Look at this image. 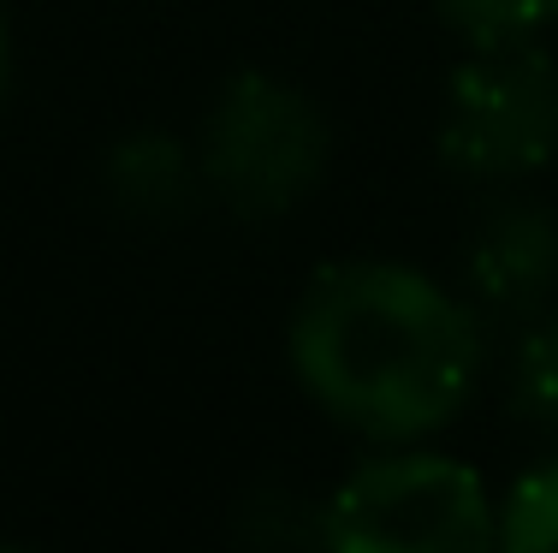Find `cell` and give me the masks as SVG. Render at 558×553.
Wrapping results in <instances>:
<instances>
[{"mask_svg": "<svg viewBox=\"0 0 558 553\" xmlns=\"http://www.w3.org/2000/svg\"><path fill=\"white\" fill-rule=\"evenodd\" d=\"M511 399L523 423L558 434V315H535L511 363Z\"/></svg>", "mask_w": 558, "mask_h": 553, "instance_id": "8", "label": "cell"}, {"mask_svg": "<svg viewBox=\"0 0 558 553\" xmlns=\"http://www.w3.org/2000/svg\"><path fill=\"white\" fill-rule=\"evenodd\" d=\"M101 191H108V203L119 215L167 227V220L191 215L208 184H203L196 149H184L172 131H131V137L113 143L108 161H101Z\"/></svg>", "mask_w": 558, "mask_h": 553, "instance_id": "6", "label": "cell"}, {"mask_svg": "<svg viewBox=\"0 0 558 553\" xmlns=\"http://www.w3.org/2000/svg\"><path fill=\"white\" fill-rule=\"evenodd\" d=\"M434 7L475 55L541 43V31L558 24V0H434Z\"/></svg>", "mask_w": 558, "mask_h": 553, "instance_id": "7", "label": "cell"}, {"mask_svg": "<svg viewBox=\"0 0 558 553\" xmlns=\"http://www.w3.org/2000/svg\"><path fill=\"white\" fill-rule=\"evenodd\" d=\"M322 536L339 553H482L499 548V506L470 465L404 441L327 494Z\"/></svg>", "mask_w": 558, "mask_h": 553, "instance_id": "2", "label": "cell"}, {"mask_svg": "<svg viewBox=\"0 0 558 553\" xmlns=\"http://www.w3.org/2000/svg\"><path fill=\"white\" fill-rule=\"evenodd\" d=\"M558 155V60L523 48H487L451 77L440 113V161L458 179L511 184Z\"/></svg>", "mask_w": 558, "mask_h": 553, "instance_id": "4", "label": "cell"}, {"mask_svg": "<svg viewBox=\"0 0 558 553\" xmlns=\"http://www.w3.org/2000/svg\"><path fill=\"white\" fill-rule=\"evenodd\" d=\"M12 89V43H7V24H0V101Z\"/></svg>", "mask_w": 558, "mask_h": 553, "instance_id": "10", "label": "cell"}, {"mask_svg": "<svg viewBox=\"0 0 558 553\" xmlns=\"http://www.w3.org/2000/svg\"><path fill=\"white\" fill-rule=\"evenodd\" d=\"M499 548L553 553L558 548V465H541L499 500Z\"/></svg>", "mask_w": 558, "mask_h": 553, "instance_id": "9", "label": "cell"}, {"mask_svg": "<svg viewBox=\"0 0 558 553\" xmlns=\"http://www.w3.org/2000/svg\"><path fill=\"white\" fill-rule=\"evenodd\" d=\"M303 393L368 441H422L470 405L482 327L404 262H339L310 280L286 334Z\"/></svg>", "mask_w": 558, "mask_h": 553, "instance_id": "1", "label": "cell"}, {"mask_svg": "<svg viewBox=\"0 0 558 553\" xmlns=\"http://www.w3.org/2000/svg\"><path fill=\"white\" fill-rule=\"evenodd\" d=\"M463 274L494 315L535 322L558 292V220L541 203H505L470 239Z\"/></svg>", "mask_w": 558, "mask_h": 553, "instance_id": "5", "label": "cell"}, {"mask_svg": "<svg viewBox=\"0 0 558 553\" xmlns=\"http://www.w3.org/2000/svg\"><path fill=\"white\" fill-rule=\"evenodd\" d=\"M203 184L226 208L262 220L298 208L333 161L327 113L274 72H238L203 120Z\"/></svg>", "mask_w": 558, "mask_h": 553, "instance_id": "3", "label": "cell"}]
</instances>
